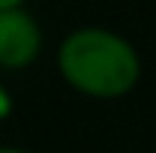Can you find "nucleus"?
<instances>
[{"label": "nucleus", "mask_w": 156, "mask_h": 153, "mask_svg": "<svg viewBox=\"0 0 156 153\" xmlns=\"http://www.w3.org/2000/svg\"><path fill=\"white\" fill-rule=\"evenodd\" d=\"M60 78L87 99H120L141 81L138 48L111 27H75L54 54Z\"/></svg>", "instance_id": "1"}, {"label": "nucleus", "mask_w": 156, "mask_h": 153, "mask_svg": "<svg viewBox=\"0 0 156 153\" xmlns=\"http://www.w3.org/2000/svg\"><path fill=\"white\" fill-rule=\"evenodd\" d=\"M42 51V27L24 6L0 9V69H27Z\"/></svg>", "instance_id": "2"}, {"label": "nucleus", "mask_w": 156, "mask_h": 153, "mask_svg": "<svg viewBox=\"0 0 156 153\" xmlns=\"http://www.w3.org/2000/svg\"><path fill=\"white\" fill-rule=\"evenodd\" d=\"M12 108H15V102H12V93H9V87L0 81V123L12 117Z\"/></svg>", "instance_id": "3"}, {"label": "nucleus", "mask_w": 156, "mask_h": 153, "mask_svg": "<svg viewBox=\"0 0 156 153\" xmlns=\"http://www.w3.org/2000/svg\"><path fill=\"white\" fill-rule=\"evenodd\" d=\"M27 0H0V9H15V6H24Z\"/></svg>", "instance_id": "4"}, {"label": "nucleus", "mask_w": 156, "mask_h": 153, "mask_svg": "<svg viewBox=\"0 0 156 153\" xmlns=\"http://www.w3.org/2000/svg\"><path fill=\"white\" fill-rule=\"evenodd\" d=\"M0 153H27V150H21V147H9V144H0Z\"/></svg>", "instance_id": "5"}]
</instances>
